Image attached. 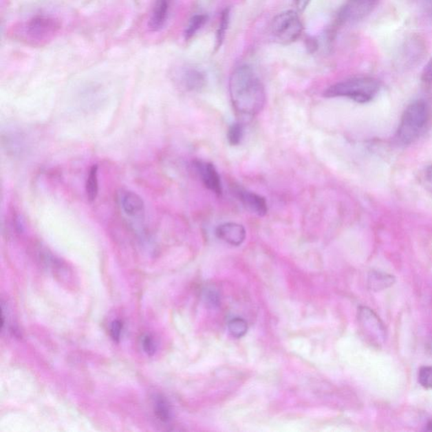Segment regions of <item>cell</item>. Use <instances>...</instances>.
<instances>
[{
  "instance_id": "obj_1",
  "label": "cell",
  "mask_w": 432,
  "mask_h": 432,
  "mask_svg": "<svg viewBox=\"0 0 432 432\" xmlns=\"http://www.w3.org/2000/svg\"><path fill=\"white\" fill-rule=\"evenodd\" d=\"M229 93L233 109L240 117H255L266 106V89L258 76L248 65L238 67L230 74Z\"/></svg>"
},
{
  "instance_id": "obj_2",
  "label": "cell",
  "mask_w": 432,
  "mask_h": 432,
  "mask_svg": "<svg viewBox=\"0 0 432 432\" xmlns=\"http://www.w3.org/2000/svg\"><path fill=\"white\" fill-rule=\"evenodd\" d=\"M61 28V22L57 19L46 14H37L17 24L11 30V35L21 43L39 47L54 40Z\"/></svg>"
},
{
  "instance_id": "obj_3",
  "label": "cell",
  "mask_w": 432,
  "mask_h": 432,
  "mask_svg": "<svg viewBox=\"0 0 432 432\" xmlns=\"http://www.w3.org/2000/svg\"><path fill=\"white\" fill-rule=\"evenodd\" d=\"M380 85L371 77H354L331 85L323 93L327 98H346L358 103L371 102L377 96Z\"/></svg>"
},
{
  "instance_id": "obj_4",
  "label": "cell",
  "mask_w": 432,
  "mask_h": 432,
  "mask_svg": "<svg viewBox=\"0 0 432 432\" xmlns=\"http://www.w3.org/2000/svg\"><path fill=\"white\" fill-rule=\"evenodd\" d=\"M430 111L424 100L409 105L402 116L396 133V140L402 145L411 144L422 135L429 122Z\"/></svg>"
},
{
  "instance_id": "obj_5",
  "label": "cell",
  "mask_w": 432,
  "mask_h": 432,
  "mask_svg": "<svg viewBox=\"0 0 432 432\" xmlns=\"http://www.w3.org/2000/svg\"><path fill=\"white\" fill-rule=\"evenodd\" d=\"M303 31V25L297 13L285 11L274 18L271 24V34L277 43L288 45L296 42Z\"/></svg>"
},
{
  "instance_id": "obj_6",
  "label": "cell",
  "mask_w": 432,
  "mask_h": 432,
  "mask_svg": "<svg viewBox=\"0 0 432 432\" xmlns=\"http://www.w3.org/2000/svg\"><path fill=\"white\" fill-rule=\"evenodd\" d=\"M361 331L372 345L379 346L386 340V330L381 319L371 309L361 307L358 312Z\"/></svg>"
},
{
  "instance_id": "obj_7",
  "label": "cell",
  "mask_w": 432,
  "mask_h": 432,
  "mask_svg": "<svg viewBox=\"0 0 432 432\" xmlns=\"http://www.w3.org/2000/svg\"><path fill=\"white\" fill-rule=\"evenodd\" d=\"M379 0H347L340 13V21L353 22L363 20L378 6Z\"/></svg>"
},
{
  "instance_id": "obj_8",
  "label": "cell",
  "mask_w": 432,
  "mask_h": 432,
  "mask_svg": "<svg viewBox=\"0 0 432 432\" xmlns=\"http://www.w3.org/2000/svg\"><path fill=\"white\" fill-rule=\"evenodd\" d=\"M178 85L188 91H198L206 83V77L199 69L193 67H182L175 74Z\"/></svg>"
},
{
  "instance_id": "obj_9",
  "label": "cell",
  "mask_w": 432,
  "mask_h": 432,
  "mask_svg": "<svg viewBox=\"0 0 432 432\" xmlns=\"http://www.w3.org/2000/svg\"><path fill=\"white\" fill-rule=\"evenodd\" d=\"M118 202L122 211L135 219L142 218L144 215V204L142 199L136 193L128 189H120L117 195Z\"/></svg>"
},
{
  "instance_id": "obj_10",
  "label": "cell",
  "mask_w": 432,
  "mask_h": 432,
  "mask_svg": "<svg viewBox=\"0 0 432 432\" xmlns=\"http://www.w3.org/2000/svg\"><path fill=\"white\" fill-rule=\"evenodd\" d=\"M234 193L244 206L252 214L262 217L268 213L266 200L261 195L239 187L234 189Z\"/></svg>"
},
{
  "instance_id": "obj_11",
  "label": "cell",
  "mask_w": 432,
  "mask_h": 432,
  "mask_svg": "<svg viewBox=\"0 0 432 432\" xmlns=\"http://www.w3.org/2000/svg\"><path fill=\"white\" fill-rule=\"evenodd\" d=\"M195 166L198 171L201 181L206 187L215 193L216 195H222V184L221 177L213 164L206 162H196Z\"/></svg>"
},
{
  "instance_id": "obj_12",
  "label": "cell",
  "mask_w": 432,
  "mask_h": 432,
  "mask_svg": "<svg viewBox=\"0 0 432 432\" xmlns=\"http://www.w3.org/2000/svg\"><path fill=\"white\" fill-rule=\"evenodd\" d=\"M215 235L219 239L237 247L245 241L246 230L244 226L237 223L226 222L216 228Z\"/></svg>"
},
{
  "instance_id": "obj_13",
  "label": "cell",
  "mask_w": 432,
  "mask_h": 432,
  "mask_svg": "<svg viewBox=\"0 0 432 432\" xmlns=\"http://www.w3.org/2000/svg\"><path fill=\"white\" fill-rule=\"evenodd\" d=\"M171 6V0H155L148 21V28L151 31L159 32L165 27L169 20Z\"/></svg>"
},
{
  "instance_id": "obj_14",
  "label": "cell",
  "mask_w": 432,
  "mask_h": 432,
  "mask_svg": "<svg viewBox=\"0 0 432 432\" xmlns=\"http://www.w3.org/2000/svg\"><path fill=\"white\" fill-rule=\"evenodd\" d=\"M396 283V278L393 275L382 273V272L374 271L368 277V285L374 292H382L389 288Z\"/></svg>"
},
{
  "instance_id": "obj_15",
  "label": "cell",
  "mask_w": 432,
  "mask_h": 432,
  "mask_svg": "<svg viewBox=\"0 0 432 432\" xmlns=\"http://www.w3.org/2000/svg\"><path fill=\"white\" fill-rule=\"evenodd\" d=\"M87 198L90 201H94L98 198L99 192L98 166L94 165L89 171L87 184H85Z\"/></svg>"
},
{
  "instance_id": "obj_16",
  "label": "cell",
  "mask_w": 432,
  "mask_h": 432,
  "mask_svg": "<svg viewBox=\"0 0 432 432\" xmlns=\"http://www.w3.org/2000/svg\"><path fill=\"white\" fill-rule=\"evenodd\" d=\"M155 414L158 418L162 422H169L171 420V406L162 396L156 397L154 405Z\"/></svg>"
},
{
  "instance_id": "obj_17",
  "label": "cell",
  "mask_w": 432,
  "mask_h": 432,
  "mask_svg": "<svg viewBox=\"0 0 432 432\" xmlns=\"http://www.w3.org/2000/svg\"><path fill=\"white\" fill-rule=\"evenodd\" d=\"M207 20L208 17L206 14H196V16L193 17L188 22L187 28H186L185 39H191L204 27Z\"/></svg>"
},
{
  "instance_id": "obj_18",
  "label": "cell",
  "mask_w": 432,
  "mask_h": 432,
  "mask_svg": "<svg viewBox=\"0 0 432 432\" xmlns=\"http://www.w3.org/2000/svg\"><path fill=\"white\" fill-rule=\"evenodd\" d=\"M230 22V9L227 8L223 10L222 13L221 20H219V28L216 33V44L215 50H219L224 42L227 28H228Z\"/></svg>"
},
{
  "instance_id": "obj_19",
  "label": "cell",
  "mask_w": 432,
  "mask_h": 432,
  "mask_svg": "<svg viewBox=\"0 0 432 432\" xmlns=\"http://www.w3.org/2000/svg\"><path fill=\"white\" fill-rule=\"evenodd\" d=\"M248 330V323L244 318H235L228 323V330L235 338L244 337Z\"/></svg>"
},
{
  "instance_id": "obj_20",
  "label": "cell",
  "mask_w": 432,
  "mask_h": 432,
  "mask_svg": "<svg viewBox=\"0 0 432 432\" xmlns=\"http://www.w3.org/2000/svg\"><path fill=\"white\" fill-rule=\"evenodd\" d=\"M244 135V125L240 124V122H236V124L230 125L228 132H227V139H228L230 145L237 147V145L241 144Z\"/></svg>"
},
{
  "instance_id": "obj_21",
  "label": "cell",
  "mask_w": 432,
  "mask_h": 432,
  "mask_svg": "<svg viewBox=\"0 0 432 432\" xmlns=\"http://www.w3.org/2000/svg\"><path fill=\"white\" fill-rule=\"evenodd\" d=\"M419 382L426 389H432V367H423L419 371Z\"/></svg>"
},
{
  "instance_id": "obj_22",
  "label": "cell",
  "mask_w": 432,
  "mask_h": 432,
  "mask_svg": "<svg viewBox=\"0 0 432 432\" xmlns=\"http://www.w3.org/2000/svg\"><path fill=\"white\" fill-rule=\"evenodd\" d=\"M142 347L148 356H153L156 351V346L153 338L147 334L142 338Z\"/></svg>"
},
{
  "instance_id": "obj_23",
  "label": "cell",
  "mask_w": 432,
  "mask_h": 432,
  "mask_svg": "<svg viewBox=\"0 0 432 432\" xmlns=\"http://www.w3.org/2000/svg\"><path fill=\"white\" fill-rule=\"evenodd\" d=\"M122 330V323L118 320L113 322L111 325L110 334L114 341L118 342L120 340Z\"/></svg>"
},
{
  "instance_id": "obj_24",
  "label": "cell",
  "mask_w": 432,
  "mask_h": 432,
  "mask_svg": "<svg viewBox=\"0 0 432 432\" xmlns=\"http://www.w3.org/2000/svg\"><path fill=\"white\" fill-rule=\"evenodd\" d=\"M422 79L424 81L432 82V58L427 65L424 66L422 72Z\"/></svg>"
},
{
  "instance_id": "obj_25",
  "label": "cell",
  "mask_w": 432,
  "mask_h": 432,
  "mask_svg": "<svg viewBox=\"0 0 432 432\" xmlns=\"http://www.w3.org/2000/svg\"><path fill=\"white\" fill-rule=\"evenodd\" d=\"M206 300L208 304L212 305V306H216L219 303V296L217 293L215 292H208L206 294Z\"/></svg>"
},
{
  "instance_id": "obj_26",
  "label": "cell",
  "mask_w": 432,
  "mask_h": 432,
  "mask_svg": "<svg viewBox=\"0 0 432 432\" xmlns=\"http://www.w3.org/2000/svg\"><path fill=\"white\" fill-rule=\"evenodd\" d=\"M424 180L426 182L427 187L432 190V166L428 167L426 171H424Z\"/></svg>"
},
{
  "instance_id": "obj_27",
  "label": "cell",
  "mask_w": 432,
  "mask_h": 432,
  "mask_svg": "<svg viewBox=\"0 0 432 432\" xmlns=\"http://www.w3.org/2000/svg\"><path fill=\"white\" fill-rule=\"evenodd\" d=\"M296 6L300 11H303L307 8L310 0H295Z\"/></svg>"
},
{
  "instance_id": "obj_28",
  "label": "cell",
  "mask_w": 432,
  "mask_h": 432,
  "mask_svg": "<svg viewBox=\"0 0 432 432\" xmlns=\"http://www.w3.org/2000/svg\"><path fill=\"white\" fill-rule=\"evenodd\" d=\"M427 431H432V422L427 424Z\"/></svg>"
}]
</instances>
